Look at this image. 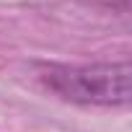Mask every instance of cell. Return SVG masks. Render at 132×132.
Returning a JSON list of instances; mask_svg holds the SVG:
<instances>
[{
    "mask_svg": "<svg viewBox=\"0 0 132 132\" xmlns=\"http://www.w3.org/2000/svg\"><path fill=\"white\" fill-rule=\"evenodd\" d=\"M39 80L60 98L83 106H127L132 98L129 62L44 65Z\"/></svg>",
    "mask_w": 132,
    "mask_h": 132,
    "instance_id": "1",
    "label": "cell"
}]
</instances>
